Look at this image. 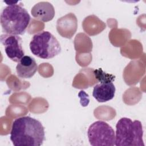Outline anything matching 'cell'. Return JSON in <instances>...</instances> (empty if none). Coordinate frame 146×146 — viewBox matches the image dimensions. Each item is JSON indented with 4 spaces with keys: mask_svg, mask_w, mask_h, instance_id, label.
<instances>
[{
    "mask_svg": "<svg viewBox=\"0 0 146 146\" xmlns=\"http://www.w3.org/2000/svg\"><path fill=\"white\" fill-rule=\"evenodd\" d=\"M45 139L44 128L30 116L15 119L12 123L10 140L15 146H40Z\"/></svg>",
    "mask_w": 146,
    "mask_h": 146,
    "instance_id": "6da1fadb",
    "label": "cell"
},
{
    "mask_svg": "<svg viewBox=\"0 0 146 146\" xmlns=\"http://www.w3.org/2000/svg\"><path fill=\"white\" fill-rule=\"evenodd\" d=\"M30 20L31 17L28 11L17 2L5 7L1 13V25L3 31L7 34H23Z\"/></svg>",
    "mask_w": 146,
    "mask_h": 146,
    "instance_id": "7a4b0ae2",
    "label": "cell"
},
{
    "mask_svg": "<svg viewBox=\"0 0 146 146\" xmlns=\"http://www.w3.org/2000/svg\"><path fill=\"white\" fill-rule=\"evenodd\" d=\"M143 129L139 120L122 117L116 125L115 145L144 146Z\"/></svg>",
    "mask_w": 146,
    "mask_h": 146,
    "instance_id": "3957f363",
    "label": "cell"
},
{
    "mask_svg": "<svg viewBox=\"0 0 146 146\" xmlns=\"http://www.w3.org/2000/svg\"><path fill=\"white\" fill-rule=\"evenodd\" d=\"M32 54L38 58L48 59L58 55L61 46L57 39L49 31H43L35 34L30 43Z\"/></svg>",
    "mask_w": 146,
    "mask_h": 146,
    "instance_id": "277c9868",
    "label": "cell"
},
{
    "mask_svg": "<svg viewBox=\"0 0 146 146\" xmlns=\"http://www.w3.org/2000/svg\"><path fill=\"white\" fill-rule=\"evenodd\" d=\"M87 136L92 146L115 145V132L105 121L98 120L91 124L87 131Z\"/></svg>",
    "mask_w": 146,
    "mask_h": 146,
    "instance_id": "5b68a950",
    "label": "cell"
},
{
    "mask_svg": "<svg viewBox=\"0 0 146 146\" xmlns=\"http://www.w3.org/2000/svg\"><path fill=\"white\" fill-rule=\"evenodd\" d=\"M96 78L100 82L95 86L92 96L100 103L106 102L112 99L115 96L116 88L113 83L115 76L104 72L101 68L94 70Z\"/></svg>",
    "mask_w": 146,
    "mask_h": 146,
    "instance_id": "8992f818",
    "label": "cell"
},
{
    "mask_svg": "<svg viewBox=\"0 0 146 146\" xmlns=\"http://www.w3.org/2000/svg\"><path fill=\"white\" fill-rule=\"evenodd\" d=\"M0 40L7 57L12 61L18 62L25 56L22 40L18 35L3 34L0 36Z\"/></svg>",
    "mask_w": 146,
    "mask_h": 146,
    "instance_id": "52a82bcc",
    "label": "cell"
},
{
    "mask_svg": "<svg viewBox=\"0 0 146 146\" xmlns=\"http://www.w3.org/2000/svg\"><path fill=\"white\" fill-rule=\"evenodd\" d=\"M38 70V65L34 58L25 55L18 62L16 71L18 76L22 79L31 78Z\"/></svg>",
    "mask_w": 146,
    "mask_h": 146,
    "instance_id": "ba28073f",
    "label": "cell"
},
{
    "mask_svg": "<svg viewBox=\"0 0 146 146\" xmlns=\"http://www.w3.org/2000/svg\"><path fill=\"white\" fill-rule=\"evenodd\" d=\"M33 17L42 22H46L51 21L55 16V9L53 5L48 2H39L31 9Z\"/></svg>",
    "mask_w": 146,
    "mask_h": 146,
    "instance_id": "9c48e42d",
    "label": "cell"
},
{
    "mask_svg": "<svg viewBox=\"0 0 146 146\" xmlns=\"http://www.w3.org/2000/svg\"><path fill=\"white\" fill-rule=\"evenodd\" d=\"M57 30L61 35L66 31L63 37L71 38L77 29V19L74 14L70 13L59 19L57 21Z\"/></svg>",
    "mask_w": 146,
    "mask_h": 146,
    "instance_id": "30bf717a",
    "label": "cell"
}]
</instances>
